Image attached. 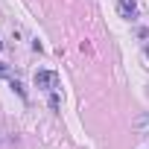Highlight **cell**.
Here are the masks:
<instances>
[{
  "instance_id": "1",
  "label": "cell",
  "mask_w": 149,
  "mask_h": 149,
  "mask_svg": "<svg viewBox=\"0 0 149 149\" xmlns=\"http://www.w3.org/2000/svg\"><path fill=\"white\" fill-rule=\"evenodd\" d=\"M35 88L41 91H56L58 88V76L53 70H35Z\"/></svg>"
},
{
  "instance_id": "2",
  "label": "cell",
  "mask_w": 149,
  "mask_h": 149,
  "mask_svg": "<svg viewBox=\"0 0 149 149\" xmlns=\"http://www.w3.org/2000/svg\"><path fill=\"white\" fill-rule=\"evenodd\" d=\"M134 12H137V3H134V0H120V15H123V18H134Z\"/></svg>"
},
{
  "instance_id": "5",
  "label": "cell",
  "mask_w": 149,
  "mask_h": 149,
  "mask_svg": "<svg viewBox=\"0 0 149 149\" xmlns=\"http://www.w3.org/2000/svg\"><path fill=\"white\" fill-rule=\"evenodd\" d=\"M6 76H9V67H6L3 61H0V79H6Z\"/></svg>"
},
{
  "instance_id": "7",
  "label": "cell",
  "mask_w": 149,
  "mask_h": 149,
  "mask_svg": "<svg viewBox=\"0 0 149 149\" xmlns=\"http://www.w3.org/2000/svg\"><path fill=\"white\" fill-rule=\"evenodd\" d=\"M0 50H3V41H0Z\"/></svg>"
},
{
  "instance_id": "4",
  "label": "cell",
  "mask_w": 149,
  "mask_h": 149,
  "mask_svg": "<svg viewBox=\"0 0 149 149\" xmlns=\"http://www.w3.org/2000/svg\"><path fill=\"white\" fill-rule=\"evenodd\" d=\"M50 108H53V111L58 108V94H56V91H50Z\"/></svg>"
},
{
  "instance_id": "3",
  "label": "cell",
  "mask_w": 149,
  "mask_h": 149,
  "mask_svg": "<svg viewBox=\"0 0 149 149\" xmlns=\"http://www.w3.org/2000/svg\"><path fill=\"white\" fill-rule=\"evenodd\" d=\"M12 91H15V94H18L21 100H26V88H24V85H21L18 79H12Z\"/></svg>"
},
{
  "instance_id": "6",
  "label": "cell",
  "mask_w": 149,
  "mask_h": 149,
  "mask_svg": "<svg viewBox=\"0 0 149 149\" xmlns=\"http://www.w3.org/2000/svg\"><path fill=\"white\" fill-rule=\"evenodd\" d=\"M146 58H149V47H146Z\"/></svg>"
}]
</instances>
